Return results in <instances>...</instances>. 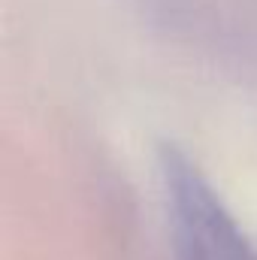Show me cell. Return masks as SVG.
Listing matches in <instances>:
<instances>
[{
    "mask_svg": "<svg viewBox=\"0 0 257 260\" xmlns=\"http://www.w3.org/2000/svg\"><path fill=\"white\" fill-rule=\"evenodd\" d=\"M157 160L176 260H257L251 239L191 157L164 145Z\"/></svg>",
    "mask_w": 257,
    "mask_h": 260,
    "instance_id": "obj_1",
    "label": "cell"
}]
</instances>
